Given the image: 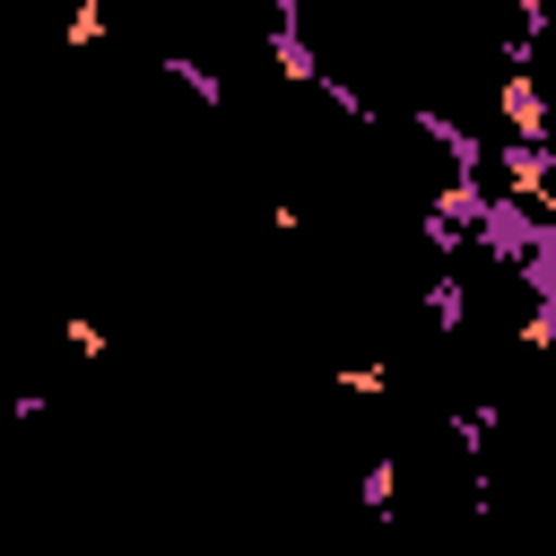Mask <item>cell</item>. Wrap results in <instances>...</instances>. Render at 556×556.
Instances as JSON below:
<instances>
[{
  "instance_id": "obj_1",
  "label": "cell",
  "mask_w": 556,
  "mask_h": 556,
  "mask_svg": "<svg viewBox=\"0 0 556 556\" xmlns=\"http://www.w3.org/2000/svg\"><path fill=\"white\" fill-rule=\"evenodd\" d=\"M61 348H70L78 365H104V348H113V339H104V321H96V313H70V321H61Z\"/></svg>"
},
{
  "instance_id": "obj_2",
  "label": "cell",
  "mask_w": 556,
  "mask_h": 556,
  "mask_svg": "<svg viewBox=\"0 0 556 556\" xmlns=\"http://www.w3.org/2000/svg\"><path fill=\"white\" fill-rule=\"evenodd\" d=\"M104 35H113V9H104V0H70V43H78V52H96Z\"/></svg>"
}]
</instances>
